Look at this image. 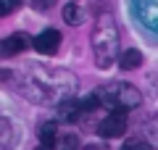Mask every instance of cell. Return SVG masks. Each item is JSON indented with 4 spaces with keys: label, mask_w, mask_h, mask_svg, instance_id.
I'll return each instance as SVG.
<instances>
[{
    "label": "cell",
    "mask_w": 158,
    "mask_h": 150,
    "mask_svg": "<svg viewBox=\"0 0 158 150\" xmlns=\"http://www.w3.org/2000/svg\"><path fill=\"white\" fill-rule=\"evenodd\" d=\"M92 53H95V66L108 69L113 61H118V29L111 13H100L92 29Z\"/></svg>",
    "instance_id": "cell-1"
},
{
    "label": "cell",
    "mask_w": 158,
    "mask_h": 150,
    "mask_svg": "<svg viewBox=\"0 0 158 150\" xmlns=\"http://www.w3.org/2000/svg\"><path fill=\"white\" fill-rule=\"evenodd\" d=\"M140 66H142V53L140 50L129 48V50H124V53L118 56V69H121V71H135V69H140Z\"/></svg>",
    "instance_id": "cell-8"
},
{
    "label": "cell",
    "mask_w": 158,
    "mask_h": 150,
    "mask_svg": "<svg viewBox=\"0 0 158 150\" xmlns=\"http://www.w3.org/2000/svg\"><path fill=\"white\" fill-rule=\"evenodd\" d=\"M77 145H79V140H77V134H58L53 142H48V145H40L37 150H77Z\"/></svg>",
    "instance_id": "cell-7"
},
{
    "label": "cell",
    "mask_w": 158,
    "mask_h": 150,
    "mask_svg": "<svg viewBox=\"0 0 158 150\" xmlns=\"http://www.w3.org/2000/svg\"><path fill=\"white\" fill-rule=\"evenodd\" d=\"M32 48L37 50L40 56H56L61 48V32L58 29H45L32 40Z\"/></svg>",
    "instance_id": "cell-4"
},
{
    "label": "cell",
    "mask_w": 158,
    "mask_h": 150,
    "mask_svg": "<svg viewBox=\"0 0 158 150\" xmlns=\"http://www.w3.org/2000/svg\"><path fill=\"white\" fill-rule=\"evenodd\" d=\"M92 98L98 100V106H106L111 111H132L142 103L140 90L127 82H108L103 87H98L92 92Z\"/></svg>",
    "instance_id": "cell-2"
},
{
    "label": "cell",
    "mask_w": 158,
    "mask_h": 150,
    "mask_svg": "<svg viewBox=\"0 0 158 150\" xmlns=\"http://www.w3.org/2000/svg\"><path fill=\"white\" fill-rule=\"evenodd\" d=\"M85 150H108L106 145H85Z\"/></svg>",
    "instance_id": "cell-14"
},
{
    "label": "cell",
    "mask_w": 158,
    "mask_h": 150,
    "mask_svg": "<svg viewBox=\"0 0 158 150\" xmlns=\"http://www.w3.org/2000/svg\"><path fill=\"white\" fill-rule=\"evenodd\" d=\"M19 6H21V0H0V13L8 16V13H13Z\"/></svg>",
    "instance_id": "cell-11"
},
{
    "label": "cell",
    "mask_w": 158,
    "mask_h": 150,
    "mask_svg": "<svg viewBox=\"0 0 158 150\" xmlns=\"http://www.w3.org/2000/svg\"><path fill=\"white\" fill-rule=\"evenodd\" d=\"M135 8L140 13V21L158 32V0H135Z\"/></svg>",
    "instance_id": "cell-5"
},
{
    "label": "cell",
    "mask_w": 158,
    "mask_h": 150,
    "mask_svg": "<svg viewBox=\"0 0 158 150\" xmlns=\"http://www.w3.org/2000/svg\"><path fill=\"white\" fill-rule=\"evenodd\" d=\"M121 150H150V145L142 142V140H129V142H124Z\"/></svg>",
    "instance_id": "cell-12"
},
{
    "label": "cell",
    "mask_w": 158,
    "mask_h": 150,
    "mask_svg": "<svg viewBox=\"0 0 158 150\" xmlns=\"http://www.w3.org/2000/svg\"><path fill=\"white\" fill-rule=\"evenodd\" d=\"M63 21H66L69 27H79V24H85V11L79 6H74V3H69V6L63 8Z\"/></svg>",
    "instance_id": "cell-9"
},
{
    "label": "cell",
    "mask_w": 158,
    "mask_h": 150,
    "mask_svg": "<svg viewBox=\"0 0 158 150\" xmlns=\"http://www.w3.org/2000/svg\"><path fill=\"white\" fill-rule=\"evenodd\" d=\"M32 6L37 8V11H42V8H50L53 6V0H32Z\"/></svg>",
    "instance_id": "cell-13"
},
{
    "label": "cell",
    "mask_w": 158,
    "mask_h": 150,
    "mask_svg": "<svg viewBox=\"0 0 158 150\" xmlns=\"http://www.w3.org/2000/svg\"><path fill=\"white\" fill-rule=\"evenodd\" d=\"M129 127V119H127V111H111L100 124H98V134L103 140H116L127 132Z\"/></svg>",
    "instance_id": "cell-3"
},
{
    "label": "cell",
    "mask_w": 158,
    "mask_h": 150,
    "mask_svg": "<svg viewBox=\"0 0 158 150\" xmlns=\"http://www.w3.org/2000/svg\"><path fill=\"white\" fill-rule=\"evenodd\" d=\"M37 134H40V142L48 145V142H53V140H56L61 132H58V124H56V121H45V124H40Z\"/></svg>",
    "instance_id": "cell-10"
},
{
    "label": "cell",
    "mask_w": 158,
    "mask_h": 150,
    "mask_svg": "<svg viewBox=\"0 0 158 150\" xmlns=\"http://www.w3.org/2000/svg\"><path fill=\"white\" fill-rule=\"evenodd\" d=\"M3 56H16V53H24V50L29 48V37L27 34H21V32H16V34H11V37H6L3 40Z\"/></svg>",
    "instance_id": "cell-6"
}]
</instances>
